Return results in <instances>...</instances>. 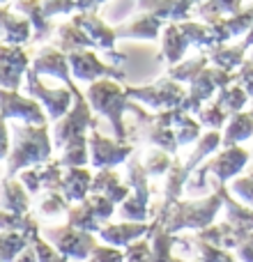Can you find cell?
<instances>
[{
	"label": "cell",
	"instance_id": "obj_7",
	"mask_svg": "<svg viewBox=\"0 0 253 262\" xmlns=\"http://www.w3.org/2000/svg\"><path fill=\"white\" fill-rule=\"evenodd\" d=\"M198 246H200V253H203V262H233V258L226 253V251L214 249V246H209L207 242L200 239Z\"/></svg>",
	"mask_w": 253,
	"mask_h": 262
},
{
	"label": "cell",
	"instance_id": "obj_2",
	"mask_svg": "<svg viewBox=\"0 0 253 262\" xmlns=\"http://www.w3.org/2000/svg\"><path fill=\"white\" fill-rule=\"evenodd\" d=\"M46 237L53 242V246L67 258L88 260V255L95 253V237L88 232H76L74 228H60V230H44Z\"/></svg>",
	"mask_w": 253,
	"mask_h": 262
},
{
	"label": "cell",
	"instance_id": "obj_9",
	"mask_svg": "<svg viewBox=\"0 0 253 262\" xmlns=\"http://www.w3.org/2000/svg\"><path fill=\"white\" fill-rule=\"evenodd\" d=\"M88 262H124V255L115 249H104V246H97L95 253L90 255Z\"/></svg>",
	"mask_w": 253,
	"mask_h": 262
},
{
	"label": "cell",
	"instance_id": "obj_4",
	"mask_svg": "<svg viewBox=\"0 0 253 262\" xmlns=\"http://www.w3.org/2000/svg\"><path fill=\"white\" fill-rule=\"evenodd\" d=\"M28 242L30 239H28L23 232H5V237H3V260L12 262L23 249H26Z\"/></svg>",
	"mask_w": 253,
	"mask_h": 262
},
{
	"label": "cell",
	"instance_id": "obj_3",
	"mask_svg": "<svg viewBox=\"0 0 253 262\" xmlns=\"http://www.w3.org/2000/svg\"><path fill=\"white\" fill-rule=\"evenodd\" d=\"M143 232H147V226L143 223H120V226H109L101 230V239L115 246L131 244L134 239H138Z\"/></svg>",
	"mask_w": 253,
	"mask_h": 262
},
{
	"label": "cell",
	"instance_id": "obj_8",
	"mask_svg": "<svg viewBox=\"0 0 253 262\" xmlns=\"http://www.w3.org/2000/svg\"><path fill=\"white\" fill-rule=\"evenodd\" d=\"M150 244L147 242H138V244H131L126 251V262H150Z\"/></svg>",
	"mask_w": 253,
	"mask_h": 262
},
{
	"label": "cell",
	"instance_id": "obj_1",
	"mask_svg": "<svg viewBox=\"0 0 253 262\" xmlns=\"http://www.w3.org/2000/svg\"><path fill=\"white\" fill-rule=\"evenodd\" d=\"M221 195H214V198L203 200V203L180 205V207L175 209V214L171 216L168 230H180V228H205L214 219V214H217L219 203H221Z\"/></svg>",
	"mask_w": 253,
	"mask_h": 262
},
{
	"label": "cell",
	"instance_id": "obj_10",
	"mask_svg": "<svg viewBox=\"0 0 253 262\" xmlns=\"http://www.w3.org/2000/svg\"><path fill=\"white\" fill-rule=\"evenodd\" d=\"M235 193L240 195V198H244L249 205H253V182L251 180L237 182V184H235Z\"/></svg>",
	"mask_w": 253,
	"mask_h": 262
},
{
	"label": "cell",
	"instance_id": "obj_11",
	"mask_svg": "<svg viewBox=\"0 0 253 262\" xmlns=\"http://www.w3.org/2000/svg\"><path fill=\"white\" fill-rule=\"evenodd\" d=\"M237 253L244 262H253V237H246L240 246H237Z\"/></svg>",
	"mask_w": 253,
	"mask_h": 262
},
{
	"label": "cell",
	"instance_id": "obj_6",
	"mask_svg": "<svg viewBox=\"0 0 253 262\" xmlns=\"http://www.w3.org/2000/svg\"><path fill=\"white\" fill-rule=\"evenodd\" d=\"M173 242H175V239H173V237H168V232H159V235L154 237L150 262H173V258H171Z\"/></svg>",
	"mask_w": 253,
	"mask_h": 262
},
{
	"label": "cell",
	"instance_id": "obj_5",
	"mask_svg": "<svg viewBox=\"0 0 253 262\" xmlns=\"http://www.w3.org/2000/svg\"><path fill=\"white\" fill-rule=\"evenodd\" d=\"M5 207H7L9 214H23L28 209V198L23 195L21 186L7 184V189H5Z\"/></svg>",
	"mask_w": 253,
	"mask_h": 262
}]
</instances>
